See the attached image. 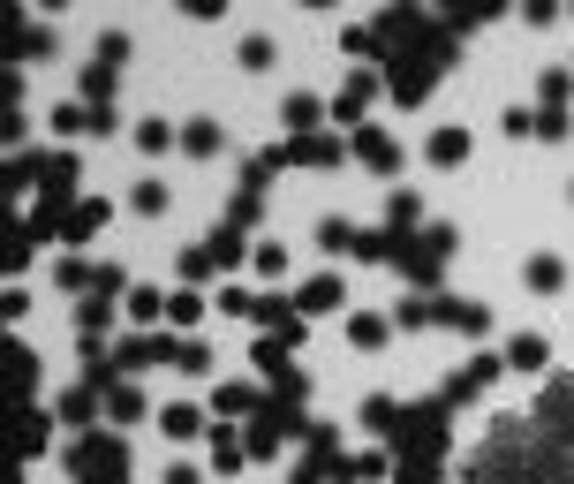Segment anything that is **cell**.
<instances>
[{
    "label": "cell",
    "mask_w": 574,
    "mask_h": 484,
    "mask_svg": "<svg viewBox=\"0 0 574 484\" xmlns=\"http://www.w3.org/2000/svg\"><path fill=\"white\" fill-rule=\"evenodd\" d=\"M76 462L91 469V484H106V477H121V469H129V454H121V439H114V447H106V439H91Z\"/></svg>",
    "instance_id": "1"
},
{
    "label": "cell",
    "mask_w": 574,
    "mask_h": 484,
    "mask_svg": "<svg viewBox=\"0 0 574 484\" xmlns=\"http://www.w3.org/2000/svg\"><path fill=\"white\" fill-rule=\"evenodd\" d=\"M371 91H378V76H348V91L333 99V121H348V129H355V114L371 106Z\"/></svg>",
    "instance_id": "2"
},
{
    "label": "cell",
    "mask_w": 574,
    "mask_h": 484,
    "mask_svg": "<svg viewBox=\"0 0 574 484\" xmlns=\"http://www.w3.org/2000/svg\"><path fill=\"white\" fill-rule=\"evenodd\" d=\"M159 432H167V439H197V432H204V409L174 401V409H159Z\"/></svg>",
    "instance_id": "3"
},
{
    "label": "cell",
    "mask_w": 574,
    "mask_h": 484,
    "mask_svg": "<svg viewBox=\"0 0 574 484\" xmlns=\"http://www.w3.org/2000/svg\"><path fill=\"white\" fill-rule=\"evenodd\" d=\"M318 114H325V106L310 99V91H295V99L280 106V121H287V129H295V137H310V129H318Z\"/></svg>",
    "instance_id": "4"
},
{
    "label": "cell",
    "mask_w": 574,
    "mask_h": 484,
    "mask_svg": "<svg viewBox=\"0 0 574 484\" xmlns=\"http://www.w3.org/2000/svg\"><path fill=\"white\" fill-rule=\"evenodd\" d=\"M303 311H310V318H318V311H340V280H333V273L303 280Z\"/></svg>",
    "instance_id": "5"
},
{
    "label": "cell",
    "mask_w": 574,
    "mask_h": 484,
    "mask_svg": "<svg viewBox=\"0 0 574 484\" xmlns=\"http://www.w3.org/2000/svg\"><path fill=\"white\" fill-rule=\"evenodd\" d=\"M355 152L371 159V167H393V137L386 129H355Z\"/></svg>",
    "instance_id": "6"
},
{
    "label": "cell",
    "mask_w": 574,
    "mask_h": 484,
    "mask_svg": "<svg viewBox=\"0 0 574 484\" xmlns=\"http://www.w3.org/2000/svg\"><path fill=\"white\" fill-rule=\"evenodd\" d=\"M544 356H552V348H544V341H537V333H522V341H514V348H507V363H514V371H537V363H544Z\"/></svg>",
    "instance_id": "7"
},
{
    "label": "cell",
    "mask_w": 574,
    "mask_h": 484,
    "mask_svg": "<svg viewBox=\"0 0 574 484\" xmlns=\"http://www.w3.org/2000/svg\"><path fill=\"white\" fill-rule=\"evenodd\" d=\"M159 311H167V295H159V288H136L129 295V318H136V326H152Z\"/></svg>",
    "instance_id": "8"
},
{
    "label": "cell",
    "mask_w": 574,
    "mask_h": 484,
    "mask_svg": "<svg viewBox=\"0 0 574 484\" xmlns=\"http://www.w3.org/2000/svg\"><path fill=\"white\" fill-rule=\"evenodd\" d=\"M461 152H469V137H461V129H439V137H431V159H439V167H454Z\"/></svg>",
    "instance_id": "9"
},
{
    "label": "cell",
    "mask_w": 574,
    "mask_h": 484,
    "mask_svg": "<svg viewBox=\"0 0 574 484\" xmlns=\"http://www.w3.org/2000/svg\"><path fill=\"white\" fill-rule=\"evenodd\" d=\"M522 280H529V288H559L567 273H559V258H529V265H522Z\"/></svg>",
    "instance_id": "10"
},
{
    "label": "cell",
    "mask_w": 574,
    "mask_h": 484,
    "mask_svg": "<svg viewBox=\"0 0 574 484\" xmlns=\"http://www.w3.org/2000/svg\"><path fill=\"white\" fill-rule=\"evenodd\" d=\"M182 144H189V152H220V129H212V121H189Z\"/></svg>",
    "instance_id": "11"
},
{
    "label": "cell",
    "mask_w": 574,
    "mask_h": 484,
    "mask_svg": "<svg viewBox=\"0 0 574 484\" xmlns=\"http://www.w3.org/2000/svg\"><path fill=\"white\" fill-rule=\"evenodd\" d=\"M348 341H363V348H378V341H386V318H348Z\"/></svg>",
    "instance_id": "12"
},
{
    "label": "cell",
    "mask_w": 574,
    "mask_h": 484,
    "mask_svg": "<svg viewBox=\"0 0 574 484\" xmlns=\"http://www.w3.org/2000/svg\"><path fill=\"white\" fill-rule=\"evenodd\" d=\"M136 144H144V152H167L174 129H167V121H144V129H136Z\"/></svg>",
    "instance_id": "13"
},
{
    "label": "cell",
    "mask_w": 574,
    "mask_h": 484,
    "mask_svg": "<svg viewBox=\"0 0 574 484\" xmlns=\"http://www.w3.org/2000/svg\"><path fill=\"white\" fill-rule=\"evenodd\" d=\"M242 69H272V38H242Z\"/></svg>",
    "instance_id": "14"
},
{
    "label": "cell",
    "mask_w": 574,
    "mask_h": 484,
    "mask_svg": "<svg viewBox=\"0 0 574 484\" xmlns=\"http://www.w3.org/2000/svg\"><path fill=\"white\" fill-rule=\"evenodd\" d=\"M197 311H204L197 295H167V318H174V326H197Z\"/></svg>",
    "instance_id": "15"
},
{
    "label": "cell",
    "mask_w": 574,
    "mask_h": 484,
    "mask_svg": "<svg viewBox=\"0 0 574 484\" xmlns=\"http://www.w3.org/2000/svg\"><path fill=\"white\" fill-rule=\"evenodd\" d=\"M522 16H529V23H552V16H559V0H522Z\"/></svg>",
    "instance_id": "16"
},
{
    "label": "cell",
    "mask_w": 574,
    "mask_h": 484,
    "mask_svg": "<svg viewBox=\"0 0 574 484\" xmlns=\"http://www.w3.org/2000/svg\"><path fill=\"white\" fill-rule=\"evenodd\" d=\"M167 484H204V477H197L189 462H174V469H167Z\"/></svg>",
    "instance_id": "17"
},
{
    "label": "cell",
    "mask_w": 574,
    "mask_h": 484,
    "mask_svg": "<svg viewBox=\"0 0 574 484\" xmlns=\"http://www.w3.org/2000/svg\"><path fill=\"white\" fill-rule=\"evenodd\" d=\"M189 16H220V0H182Z\"/></svg>",
    "instance_id": "18"
},
{
    "label": "cell",
    "mask_w": 574,
    "mask_h": 484,
    "mask_svg": "<svg viewBox=\"0 0 574 484\" xmlns=\"http://www.w3.org/2000/svg\"><path fill=\"white\" fill-rule=\"evenodd\" d=\"M38 8H68V0H38Z\"/></svg>",
    "instance_id": "19"
}]
</instances>
